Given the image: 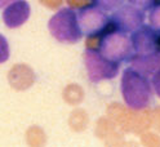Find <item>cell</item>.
Segmentation results:
<instances>
[{
  "label": "cell",
  "instance_id": "12",
  "mask_svg": "<svg viewBox=\"0 0 160 147\" xmlns=\"http://www.w3.org/2000/svg\"><path fill=\"white\" fill-rule=\"evenodd\" d=\"M127 2L129 4L134 5L136 8H138V9H141V11L146 12L152 5H155L158 2H160V0H127Z\"/></svg>",
  "mask_w": 160,
  "mask_h": 147
},
{
  "label": "cell",
  "instance_id": "6",
  "mask_svg": "<svg viewBox=\"0 0 160 147\" xmlns=\"http://www.w3.org/2000/svg\"><path fill=\"white\" fill-rule=\"evenodd\" d=\"M85 66L89 80L92 83L112 79L118 75L120 68V63L107 60L98 52V49H87L85 51Z\"/></svg>",
  "mask_w": 160,
  "mask_h": 147
},
{
  "label": "cell",
  "instance_id": "5",
  "mask_svg": "<svg viewBox=\"0 0 160 147\" xmlns=\"http://www.w3.org/2000/svg\"><path fill=\"white\" fill-rule=\"evenodd\" d=\"M76 17L80 31L88 37L102 36L103 34L111 31L110 27H114L110 21V16L93 4L80 8L76 12Z\"/></svg>",
  "mask_w": 160,
  "mask_h": 147
},
{
  "label": "cell",
  "instance_id": "13",
  "mask_svg": "<svg viewBox=\"0 0 160 147\" xmlns=\"http://www.w3.org/2000/svg\"><path fill=\"white\" fill-rule=\"evenodd\" d=\"M9 58V45L7 39L0 34V63L5 62Z\"/></svg>",
  "mask_w": 160,
  "mask_h": 147
},
{
  "label": "cell",
  "instance_id": "15",
  "mask_svg": "<svg viewBox=\"0 0 160 147\" xmlns=\"http://www.w3.org/2000/svg\"><path fill=\"white\" fill-rule=\"evenodd\" d=\"M13 0H0V8H4V7H7L9 3H12Z\"/></svg>",
  "mask_w": 160,
  "mask_h": 147
},
{
  "label": "cell",
  "instance_id": "7",
  "mask_svg": "<svg viewBox=\"0 0 160 147\" xmlns=\"http://www.w3.org/2000/svg\"><path fill=\"white\" fill-rule=\"evenodd\" d=\"M110 21L115 30L124 34H132L145 23V12L129 3L122 4L115 11H112Z\"/></svg>",
  "mask_w": 160,
  "mask_h": 147
},
{
  "label": "cell",
  "instance_id": "3",
  "mask_svg": "<svg viewBox=\"0 0 160 147\" xmlns=\"http://www.w3.org/2000/svg\"><path fill=\"white\" fill-rule=\"evenodd\" d=\"M98 52L112 62H129L133 56L131 37L122 31L111 30L102 35L98 45Z\"/></svg>",
  "mask_w": 160,
  "mask_h": 147
},
{
  "label": "cell",
  "instance_id": "14",
  "mask_svg": "<svg viewBox=\"0 0 160 147\" xmlns=\"http://www.w3.org/2000/svg\"><path fill=\"white\" fill-rule=\"evenodd\" d=\"M151 77V86H152V91L155 92V94L160 98V67L158 68V70L150 76Z\"/></svg>",
  "mask_w": 160,
  "mask_h": 147
},
{
  "label": "cell",
  "instance_id": "2",
  "mask_svg": "<svg viewBox=\"0 0 160 147\" xmlns=\"http://www.w3.org/2000/svg\"><path fill=\"white\" fill-rule=\"evenodd\" d=\"M122 96L128 107L133 110H143L150 106L152 101V86L148 77L128 67L122 76Z\"/></svg>",
  "mask_w": 160,
  "mask_h": 147
},
{
  "label": "cell",
  "instance_id": "10",
  "mask_svg": "<svg viewBox=\"0 0 160 147\" xmlns=\"http://www.w3.org/2000/svg\"><path fill=\"white\" fill-rule=\"evenodd\" d=\"M125 0H93V5L101 8L105 12H112L118 7L124 4Z\"/></svg>",
  "mask_w": 160,
  "mask_h": 147
},
{
  "label": "cell",
  "instance_id": "9",
  "mask_svg": "<svg viewBox=\"0 0 160 147\" xmlns=\"http://www.w3.org/2000/svg\"><path fill=\"white\" fill-rule=\"evenodd\" d=\"M9 83L17 91H23L28 88L34 81V74L25 65H17L12 67L9 72Z\"/></svg>",
  "mask_w": 160,
  "mask_h": 147
},
{
  "label": "cell",
  "instance_id": "1",
  "mask_svg": "<svg viewBox=\"0 0 160 147\" xmlns=\"http://www.w3.org/2000/svg\"><path fill=\"white\" fill-rule=\"evenodd\" d=\"M133 56L131 65L134 70L150 77L160 67V31L150 25H142L132 32Z\"/></svg>",
  "mask_w": 160,
  "mask_h": 147
},
{
  "label": "cell",
  "instance_id": "4",
  "mask_svg": "<svg viewBox=\"0 0 160 147\" xmlns=\"http://www.w3.org/2000/svg\"><path fill=\"white\" fill-rule=\"evenodd\" d=\"M49 31L58 42L66 44L78 43L82 39L76 12L70 8H62L49 19Z\"/></svg>",
  "mask_w": 160,
  "mask_h": 147
},
{
  "label": "cell",
  "instance_id": "11",
  "mask_svg": "<svg viewBox=\"0 0 160 147\" xmlns=\"http://www.w3.org/2000/svg\"><path fill=\"white\" fill-rule=\"evenodd\" d=\"M148 21H150V26L154 27L155 30L160 31V3H156L155 5H152L148 9Z\"/></svg>",
  "mask_w": 160,
  "mask_h": 147
},
{
  "label": "cell",
  "instance_id": "8",
  "mask_svg": "<svg viewBox=\"0 0 160 147\" xmlns=\"http://www.w3.org/2000/svg\"><path fill=\"white\" fill-rule=\"evenodd\" d=\"M30 5L26 0H13L3 12V21L9 28L22 26L30 17Z\"/></svg>",
  "mask_w": 160,
  "mask_h": 147
}]
</instances>
